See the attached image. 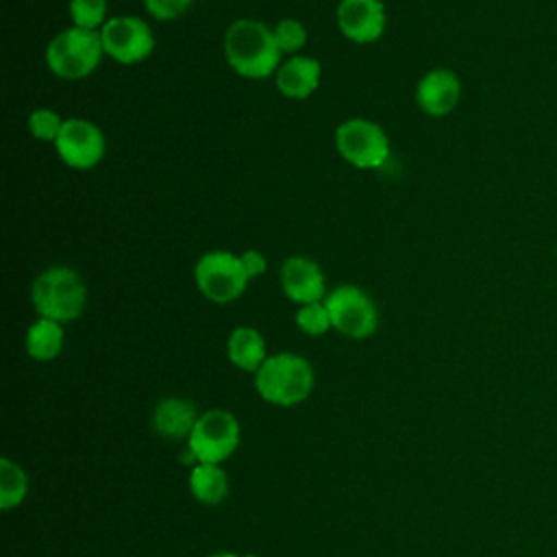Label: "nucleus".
Instances as JSON below:
<instances>
[{"mask_svg":"<svg viewBox=\"0 0 557 557\" xmlns=\"http://www.w3.org/2000/svg\"><path fill=\"white\" fill-rule=\"evenodd\" d=\"M109 2L107 0H70L67 11L72 26L87 28V30H100L107 17Z\"/></svg>","mask_w":557,"mask_h":557,"instance_id":"aec40b11","label":"nucleus"},{"mask_svg":"<svg viewBox=\"0 0 557 557\" xmlns=\"http://www.w3.org/2000/svg\"><path fill=\"white\" fill-rule=\"evenodd\" d=\"M324 305L329 309L333 329L346 337L366 339L379 326V311L374 300L357 285L344 283L333 287L326 294Z\"/></svg>","mask_w":557,"mask_h":557,"instance_id":"0eeeda50","label":"nucleus"},{"mask_svg":"<svg viewBox=\"0 0 557 557\" xmlns=\"http://www.w3.org/2000/svg\"><path fill=\"white\" fill-rule=\"evenodd\" d=\"M255 387L265 403L292 407L311 394L313 368L300 355L278 352L268 357L255 372Z\"/></svg>","mask_w":557,"mask_h":557,"instance_id":"7ed1b4c3","label":"nucleus"},{"mask_svg":"<svg viewBox=\"0 0 557 557\" xmlns=\"http://www.w3.org/2000/svg\"><path fill=\"white\" fill-rule=\"evenodd\" d=\"M26 487H28V481L24 470L11 459L2 457L0 459V509L9 511L17 507L26 496Z\"/></svg>","mask_w":557,"mask_h":557,"instance_id":"6ab92c4d","label":"nucleus"},{"mask_svg":"<svg viewBox=\"0 0 557 557\" xmlns=\"http://www.w3.org/2000/svg\"><path fill=\"white\" fill-rule=\"evenodd\" d=\"M207 557H239V555H235V553H211Z\"/></svg>","mask_w":557,"mask_h":557,"instance_id":"a878e982","label":"nucleus"},{"mask_svg":"<svg viewBox=\"0 0 557 557\" xmlns=\"http://www.w3.org/2000/svg\"><path fill=\"white\" fill-rule=\"evenodd\" d=\"M278 281L283 294L296 305L320 302L329 294L320 265L302 255H294L283 261Z\"/></svg>","mask_w":557,"mask_h":557,"instance_id":"f8f14e48","label":"nucleus"},{"mask_svg":"<svg viewBox=\"0 0 557 557\" xmlns=\"http://www.w3.org/2000/svg\"><path fill=\"white\" fill-rule=\"evenodd\" d=\"M30 302L39 318L54 322L76 320L87 305V285L70 265H50L30 285Z\"/></svg>","mask_w":557,"mask_h":557,"instance_id":"f03ea898","label":"nucleus"},{"mask_svg":"<svg viewBox=\"0 0 557 557\" xmlns=\"http://www.w3.org/2000/svg\"><path fill=\"white\" fill-rule=\"evenodd\" d=\"M63 117L54 111V109H48V107H39V109H33L28 113V120H26V126H28V133L39 139V141H57L61 128H63Z\"/></svg>","mask_w":557,"mask_h":557,"instance_id":"4be33fe9","label":"nucleus"},{"mask_svg":"<svg viewBox=\"0 0 557 557\" xmlns=\"http://www.w3.org/2000/svg\"><path fill=\"white\" fill-rule=\"evenodd\" d=\"M194 281L200 294L215 305L237 300L250 283L239 255L231 250H209L200 255L194 265Z\"/></svg>","mask_w":557,"mask_h":557,"instance_id":"39448f33","label":"nucleus"},{"mask_svg":"<svg viewBox=\"0 0 557 557\" xmlns=\"http://www.w3.org/2000/svg\"><path fill=\"white\" fill-rule=\"evenodd\" d=\"M320 78H322V65L318 59L294 54L278 65L274 74V85L285 98L305 100L318 89Z\"/></svg>","mask_w":557,"mask_h":557,"instance_id":"4468645a","label":"nucleus"},{"mask_svg":"<svg viewBox=\"0 0 557 557\" xmlns=\"http://www.w3.org/2000/svg\"><path fill=\"white\" fill-rule=\"evenodd\" d=\"M191 2L194 0H144V7L154 20L168 22L183 15L191 7Z\"/></svg>","mask_w":557,"mask_h":557,"instance_id":"b1692460","label":"nucleus"},{"mask_svg":"<svg viewBox=\"0 0 557 557\" xmlns=\"http://www.w3.org/2000/svg\"><path fill=\"white\" fill-rule=\"evenodd\" d=\"M59 159L72 170H91L96 168L107 152V141L102 131L85 117H67L54 141Z\"/></svg>","mask_w":557,"mask_h":557,"instance_id":"9d476101","label":"nucleus"},{"mask_svg":"<svg viewBox=\"0 0 557 557\" xmlns=\"http://www.w3.org/2000/svg\"><path fill=\"white\" fill-rule=\"evenodd\" d=\"M98 33L104 54L120 65H135L146 61L157 46L152 28L135 15L109 17Z\"/></svg>","mask_w":557,"mask_h":557,"instance_id":"6e6552de","label":"nucleus"},{"mask_svg":"<svg viewBox=\"0 0 557 557\" xmlns=\"http://www.w3.org/2000/svg\"><path fill=\"white\" fill-rule=\"evenodd\" d=\"M337 26L355 44H372L385 33V4L381 0H339Z\"/></svg>","mask_w":557,"mask_h":557,"instance_id":"9b49d317","label":"nucleus"},{"mask_svg":"<svg viewBox=\"0 0 557 557\" xmlns=\"http://www.w3.org/2000/svg\"><path fill=\"white\" fill-rule=\"evenodd\" d=\"M226 352H228L231 363L246 372H257L263 366V361L268 359L265 339L252 326L233 329L226 339Z\"/></svg>","mask_w":557,"mask_h":557,"instance_id":"dca6fc26","label":"nucleus"},{"mask_svg":"<svg viewBox=\"0 0 557 557\" xmlns=\"http://www.w3.org/2000/svg\"><path fill=\"white\" fill-rule=\"evenodd\" d=\"M461 98V81L448 67L429 70L416 85V102L431 117L448 115Z\"/></svg>","mask_w":557,"mask_h":557,"instance_id":"ddd939ff","label":"nucleus"},{"mask_svg":"<svg viewBox=\"0 0 557 557\" xmlns=\"http://www.w3.org/2000/svg\"><path fill=\"white\" fill-rule=\"evenodd\" d=\"M189 490L196 500L218 505L228 494V476L218 463H198L189 474Z\"/></svg>","mask_w":557,"mask_h":557,"instance_id":"a211bd4d","label":"nucleus"},{"mask_svg":"<svg viewBox=\"0 0 557 557\" xmlns=\"http://www.w3.org/2000/svg\"><path fill=\"white\" fill-rule=\"evenodd\" d=\"M335 148L357 170H376L389 159V137L381 124L366 117L344 120L335 128Z\"/></svg>","mask_w":557,"mask_h":557,"instance_id":"423d86ee","label":"nucleus"},{"mask_svg":"<svg viewBox=\"0 0 557 557\" xmlns=\"http://www.w3.org/2000/svg\"><path fill=\"white\" fill-rule=\"evenodd\" d=\"M274 33V39H276V46L283 54H298L305 44H307V28L300 20H294V17H283L276 22V26L272 28Z\"/></svg>","mask_w":557,"mask_h":557,"instance_id":"412c9836","label":"nucleus"},{"mask_svg":"<svg viewBox=\"0 0 557 557\" xmlns=\"http://www.w3.org/2000/svg\"><path fill=\"white\" fill-rule=\"evenodd\" d=\"M244 557H255V555H244Z\"/></svg>","mask_w":557,"mask_h":557,"instance_id":"bb28decb","label":"nucleus"},{"mask_svg":"<svg viewBox=\"0 0 557 557\" xmlns=\"http://www.w3.org/2000/svg\"><path fill=\"white\" fill-rule=\"evenodd\" d=\"M296 324H298V329H300L302 333L313 335V337H315V335H324V333L333 326L324 300L300 305L298 311H296Z\"/></svg>","mask_w":557,"mask_h":557,"instance_id":"5701e85b","label":"nucleus"},{"mask_svg":"<svg viewBox=\"0 0 557 557\" xmlns=\"http://www.w3.org/2000/svg\"><path fill=\"white\" fill-rule=\"evenodd\" d=\"M239 259H242V265H244V270H246V274H248L250 281L257 278V276H261V274H265V270H268V259H265V255L259 252V250H255V248L244 250V252L239 255Z\"/></svg>","mask_w":557,"mask_h":557,"instance_id":"393cba45","label":"nucleus"},{"mask_svg":"<svg viewBox=\"0 0 557 557\" xmlns=\"http://www.w3.org/2000/svg\"><path fill=\"white\" fill-rule=\"evenodd\" d=\"M104 57L100 33L67 26L57 33L44 52L46 67L61 81H81L94 74Z\"/></svg>","mask_w":557,"mask_h":557,"instance_id":"20e7f679","label":"nucleus"},{"mask_svg":"<svg viewBox=\"0 0 557 557\" xmlns=\"http://www.w3.org/2000/svg\"><path fill=\"white\" fill-rule=\"evenodd\" d=\"M187 442L200 463H220L237 448L239 424L231 411L211 409L198 416Z\"/></svg>","mask_w":557,"mask_h":557,"instance_id":"1a4fd4ad","label":"nucleus"},{"mask_svg":"<svg viewBox=\"0 0 557 557\" xmlns=\"http://www.w3.org/2000/svg\"><path fill=\"white\" fill-rule=\"evenodd\" d=\"M24 344H26L28 357L37 361H50L63 348V324L48 318H37L28 326Z\"/></svg>","mask_w":557,"mask_h":557,"instance_id":"f3484780","label":"nucleus"},{"mask_svg":"<svg viewBox=\"0 0 557 557\" xmlns=\"http://www.w3.org/2000/svg\"><path fill=\"white\" fill-rule=\"evenodd\" d=\"M196 420V407L185 398H165L152 411V426L163 437H189Z\"/></svg>","mask_w":557,"mask_h":557,"instance_id":"2eb2a0df","label":"nucleus"},{"mask_svg":"<svg viewBox=\"0 0 557 557\" xmlns=\"http://www.w3.org/2000/svg\"><path fill=\"white\" fill-rule=\"evenodd\" d=\"M272 28L252 17L235 20L224 35V57L235 74L242 78L259 81L276 74L281 61Z\"/></svg>","mask_w":557,"mask_h":557,"instance_id":"f257e3e1","label":"nucleus"}]
</instances>
